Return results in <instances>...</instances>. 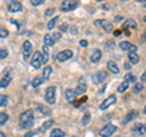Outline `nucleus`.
Wrapping results in <instances>:
<instances>
[{"mask_svg": "<svg viewBox=\"0 0 146 137\" xmlns=\"http://www.w3.org/2000/svg\"><path fill=\"white\" fill-rule=\"evenodd\" d=\"M116 130H117V127H116L115 125L107 124V125H105L101 130H100L99 135L101 136V137H110V136H112L113 134H115Z\"/></svg>", "mask_w": 146, "mask_h": 137, "instance_id": "1", "label": "nucleus"}, {"mask_svg": "<svg viewBox=\"0 0 146 137\" xmlns=\"http://www.w3.org/2000/svg\"><path fill=\"white\" fill-rule=\"evenodd\" d=\"M20 122L21 124H26V122H34V111L32 109H28L25 113L21 114L20 116Z\"/></svg>", "mask_w": 146, "mask_h": 137, "instance_id": "2", "label": "nucleus"}, {"mask_svg": "<svg viewBox=\"0 0 146 137\" xmlns=\"http://www.w3.org/2000/svg\"><path fill=\"white\" fill-rule=\"evenodd\" d=\"M55 98H56V88L50 86V87H48L46 91H45V99H46V102L49 104H54L55 100H56Z\"/></svg>", "mask_w": 146, "mask_h": 137, "instance_id": "3", "label": "nucleus"}, {"mask_svg": "<svg viewBox=\"0 0 146 137\" xmlns=\"http://www.w3.org/2000/svg\"><path fill=\"white\" fill-rule=\"evenodd\" d=\"M78 6V1H73V0H66V1H62L61 4V9L62 11L68 12V11H72Z\"/></svg>", "mask_w": 146, "mask_h": 137, "instance_id": "4", "label": "nucleus"}, {"mask_svg": "<svg viewBox=\"0 0 146 137\" xmlns=\"http://www.w3.org/2000/svg\"><path fill=\"white\" fill-rule=\"evenodd\" d=\"M31 64H32V66H33L34 68H39L40 66H42V64H43V55L40 54V52H35L33 54Z\"/></svg>", "mask_w": 146, "mask_h": 137, "instance_id": "5", "label": "nucleus"}, {"mask_svg": "<svg viewBox=\"0 0 146 137\" xmlns=\"http://www.w3.org/2000/svg\"><path fill=\"white\" fill-rule=\"evenodd\" d=\"M116 100H117L116 95H115V94H111L110 97H107L101 104H100V109H101V110H105V109H107L108 107H111L112 104H115Z\"/></svg>", "mask_w": 146, "mask_h": 137, "instance_id": "6", "label": "nucleus"}, {"mask_svg": "<svg viewBox=\"0 0 146 137\" xmlns=\"http://www.w3.org/2000/svg\"><path fill=\"white\" fill-rule=\"evenodd\" d=\"M106 77H107L106 72L105 71H99V72H96V74L93 75V82L95 85H100V83H102V82L106 80Z\"/></svg>", "mask_w": 146, "mask_h": 137, "instance_id": "7", "label": "nucleus"}, {"mask_svg": "<svg viewBox=\"0 0 146 137\" xmlns=\"http://www.w3.org/2000/svg\"><path fill=\"white\" fill-rule=\"evenodd\" d=\"M72 55H73V52H72V50L66 49V50H63V52H60V53L57 54V60L61 61V62H63V61L68 60V59H71Z\"/></svg>", "mask_w": 146, "mask_h": 137, "instance_id": "8", "label": "nucleus"}, {"mask_svg": "<svg viewBox=\"0 0 146 137\" xmlns=\"http://www.w3.org/2000/svg\"><path fill=\"white\" fill-rule=\"evenodd\" d=\"M95 25L101 26L106 32H112V28H113L112 24L110 21H107V20H98L96 22H95Z\"/></svg>", "mask_w": 146, "mask_h": 137, "instance_id": "9", "label": "nucleus"}, {"mask_svg": "<svg viewBox=\"0 0 146 137\" xmlns=\"http://www.w3.org/2000/svg\"><path fill=\"white\" fill-rule=\"evenodd\" d=\"M119 48L122 50H125V52H129V53H136V47L129 42H122L119 44Z\"/></svg>", "mask_w": 146, "mask_h": 137, "instance_id": "10", "label": "nucleus"}, {"mask_svg": "<svg viewBox=\"0 0 146 137\" xmlns=\"http://www.w3.org/2000/svg\"><path fill=\"white\" fill-rule=\"evenodd\" d=\"M131 131H133V134L136 136H143L146 132V125L145 124H136Z\"/></svg>", "mask_w": 146, "mask_h": 137, "instance_id": "11", "label": "nucleus"}, {"mask_svg": "<svg viewBox=\"0 0 146 137\" xmlns=\"http://www.w3.org/2000/svg\"><path fill=\"white\" fill-rule=\"evenodd\" d=\"M84 79H80V82H79V85L77 86V88H76V91H74V93H76V95L77 94H84L85 92H86V89H88V86H86V83L83 81Z\"/></svg>", "mask_w": 146, "mask_h": 137, "instance_id": "12", "label": "nucleus"}, {"mask_svg": "<svg viewBox=\"0 0 146 137\" xmlns=\"http://www.w3.org/2000/svg\"><path fill=\"white\" fill-rule=\"evenodd\" d=\"M31 53H32V44H31L29 40H25V43H23V58L26 60L29 59Z\"/></svg>", "mask_w": 146, "mask_h": 137, "instance_id": "13", "label": "nucleus"}, {"mask_svg": "<svg viewBox=\"0 0 146 137\" xmlns=\"http://www.w3.org/2000/svg\"><path fill=\"white\" fill-rule=\"evenodd\" d=\"M9 11L10 12H20L22 10V5L20 1H11L9 4Z\"/></svg>", "mask_w": 146, "mask_h": 137, "instance_id": "14", "label": "nucleus"}, {"mask_svg": "<svg viewBox=\"0 0 146 137\" xmlns=\"http://www.w3.org/2000/svg\"><path fill=\"white\" fill-rule=\"evenodd\" d=\"M101 56H102L101 50H100V49H94L93 53H91V56H90V61L94 62V64H96V62H99L100 59H101Z\"/></svg>", "mask_w": 146, "mask_h": 137, "instance_id": "15", "label": "nucleus"}, {"mask_svg": "<svg viewBox=\"0 0 146 137\" xmlns=\"http://www.w3.org/2000/svg\"><path fill=\"white\" fill-rule=\"evenodd\" d=\"M65 97L66 99L68 100L70 103H73L76 100V93H74V91L71 89V88H68L65 91Z\"/></svg>", "mask_w": 146, "mask_h": 137, "instance_id": "16", "label": "nucleus"}, {"mask_svg": "<svg viewBox=\"0 0 146 137\" xmlns=\"http://www.w3.org/2000/svg\"><path fill=\"white\" fill-rule=\"evenodd\" d=\"M107 68L112 72V74H118V72H119V67H118L117 64L115 61H112V60H110L107 62Z\"/></svg>", "mask_w": 146, "mask_h": 137, "instance_id": "17", "label": "nucleus"}, {"mask_svg": "<svg viewBox=\"0 0 146 137\" xmlns=\"http://www.w3.org/2000/svg\"><path fill=\"white\" fill-rule=\"evenodd\" d=\"M123 28H130V30H136L138 28V25L134 20H128L123 24Z\"/></svg>", "mask_w": 146, "mask_h": 137, "instance_id": "18", "label": "nucleus"}, {"mask_svg": "<svg viewBox=\"0 0 146 137\" xmlns=\"http://www.w3.org/2000/svg\"><path fill=\"white\" fill-rule=\"evenodd\" d=\"M10 81H11V76L10 75H6L5 77H3V79L0 80V87L1 88L7 87L9 83H10Z\"/></svg>", "mask_w": 146, "mask_h": 137, "instance_id": "19", "label": "nucleus"}, {"mask_svg": "<svg viewBox=\"0 0 146 137\" xmlns=\"http://www.w3.org/2000/svg\"><path fill=\"white\" fill-rule=\"evenodd\" d=\"M128 59H129V61L131 62V64H138L139 62V55L136 53H129L128 54Z\"/></svg>", "mask_w": 146, "mask_h": 137, "instance_id": "20", "label": "nucleus"}, {"mask_svg": "<svg viewBox=\"0 0 146 137\" xmlns=\"http://www.w3.org/2000/svg\"><path fill=\"white\" fill-rule=\"evenodd\" d=\"M128 87H129V82H127V81H123L122 83L118 86V88H117V92L118 93H123V92H125V91L128 89Z\"/></svg>", "mask_w": 146, "mask_h": 137, "instance_id": "21", "label": "nucleus"}, {"mask_svg": "<svg viewBox=\"0 0 146 137\" xmlns=\"http://www.w3.org/2000/svg\"><path fill=\"white\" fill-rule=\"evenodd\" d=\"M54 39L50 34H45L44 36V45H46V47H51V45H54Z\"/></svg>", "mask_w": 146, "mask_h": 137, "instance_id": "22", "label": "nucleus"}, {"mask_svg": "<svg viewBox=\"0 0 146 137\" xmlns=\"http://www.w3.org/2000/svg\"><path fill=\"white\" fill-rule=\"evenodd\" d=\"M50 137H65V132L60 129H54L50 134Z\"/></svg>", "mask_w": 146, "mask_h": 137, "instance_id": "23", "label": "nucleus"}, {"mask_svg": "<svg viewBox=\"0 0 146 137\" xmlns=\"http://www.w3.org/2000/svg\"><path fill=\"white\" fill-rule=\"evenodd\" d=\"M51 72H52L51 66L44 67V70H43V80H48L49 77H50V75H51Z\"/></svg>", "mask_w": 146, "mask_h": 137, "instance_id": "24", "label": "nucleus"}, {"mask_svg": "<svg viewBox=\"0 0 146 137\" xmlns=\"http://www.w3.org/2000/svg\"><path fill=\"white\" fill-rule=\"evenodd\" d=\"M138 115V113H136L135 110H131V111H129L127 114V116H125V119H124V124H127V122H129L130 120H133V119Z\"/></svg>", "mask_w": 146, "mask_h": 137, "instance_id": "25", "label": "nucleus"}, {"mask_svg": "<svg viewBox=\"0 0 146 137\" xmlns=\"http://www.w3.org/2000/svg\"><path fill=\"white\" fill-rule=\"evenodd\" d=\"M9 103V98L5 94H0V107H6Z\"/></svg>", "mask_w": 146, "mask_h": 137, "instance_id": "26", "label": "nucleus"}, {"mask_svg": "<svg viewBox=\"0 0 146 137\" xmlns=\"http://www.w3.org/2000/svg\"><path fill=\"white\" fill-rule=\"evenodd\" d=\"M43 79L42 77H39V76H36V77H34L33 79V81H32V86H33V87H38L39 85H42L43 83Z\"/></svg>", "mask_w": 146, "mask_h": 137, "instance_id": "27", "label": "nucleus"}, {"mask_svg": "<svg viewBox=\"0 0 146 137\" xmlns=\"http://www.w3.org/2000/svg\"><path fill=\"white\" fill-rule=\"evenodd\" d=\"M43 50H44V55H43V62H48L49 61V47L44 45L43 47Z\"/></svg>", "mask_w": 146, "mask_h": 137, "instance_id": "28", "label": "nucleus"}, {"mask_svg": "<svg viewBox=\"0 0 146 137\" xmlns=\"http://www.w3.org/2000/svg\"><path fill=\"white\" fill-rule=\"evenodd\" d=\"M54 125V120H46V121H44V124L42 125V130L43 131H45V130H48V129H50Z\"/></svg>", "mask_w": 146, "mask_h": 137, "instance_id": "29", "label": "nucleus"}, {"mask_svg": "<svg viewBox=\"0 0 146 137\" xmlns=\"http://www.w3.org/2000/svg\"><path fill=\"white\" fill-rule=\"evenodd\" d=\"M143 89H144V86L141 85V82H140V83H135V85H134L133 92H134V93H140Z\"/></svg>", "mask_w": 146, "mask_h": 137, "instance_id": "30", "label": "nucleus"}, {"mask_svg": "<svg viewBox=\"0 0 146 137\" xmlns=\"http://www.w3.org/2000/svg\"><path fill=\"white\" fill-rule=\"evenodd\" d=\"M9 120V115L5 113H0V125H4Z\"/></svg>", "mask_w": 146, "mask_h": 137, "instance_id": "31", "label": "nucleus"}, {"mask_svg": "<svg viewBox=\"0 0 146 137\" xmlns=\"http://www.w3.org/2000/svg\"><path fill=\"white\" fill-rule=\"evenodd\" d=\"M58 20V16H55L52 20H50L49 21V24H48V28L49 30H52L54 27H55V25H56V21Z\"/></svg>", "mask_w": 146, "mask_h": 137, "instance_id": "32", "label": "nucleus"}, {"mask_svg": "<svg viewBox=\"0 0 146 137\" xmlns=\"http://www.w3.org/2000/svg\"><path fill=\"white\" fill-rule=\"evenodd\" d=\"M135 80H136V77L134 76V75H131V74H127L125 76H124V81H127V82H135Z\"/></svg>", "mask_w": 146, "mask_h": 137, "instance_id": "33", "label": "nucleus"}, {"mask_svg": "<svg viewBox=\"0 0 146 137\" xmlns=\"http://www.w3.org/2000/svg\"><path fill=\"white\" fill-rule=\"evenodd\" d=\"M90 122V114L89 113H86L85 115L83 116V120H82V124L83 125H88Z\"/></svg>", "mask_w": 146, "mask_h": 137, "instance_id": "34", "label": "nucleus"}, {"mask_svg": "<svg viewBox=\"0 0 146 137\" xmlns=\"http://www.w3.org/2000/svg\"><path fill=\"white\" fill-rule=\"evenodd\" d=\"M9 55V52L6 49H0V59H5Z\"/></svg>", "mask_w": 146, "mask_h": 137, "instance_id": "35", "label": "nucleus"}, {"mask_svg": "<svg viewBox=\"0 0 146 137\" xmlns=\"http://www.w3.org/2000/svg\"><path fill=\"white\" fill-rule=\"evenodd\" d=\"M9 36V32L4 28H0V38H6Z\"/></svg>", "mask_w": 146, "mask_h": 137, "instance_id": "36", "label": "nucleus"}, {"mask_svg": "<svg viewBox=\"0 0 146 137\" xmlns=\"http://www.w3.org/2000/svg\"><path fill=\"white\" fill-rule=\"evenodd\" d=\"M31 4L33 6H39V5H42V4H44V0H32Z\"/></svg>", "mask_w": 146, "mask_h": 137, "instance_id": "37", "label": "nucleus"}, {"mask_svg": "<svg viewBox=\"0 0 146 137\" xmlns=\"http://www.w3.org/2000/svg\"><path fill=\"white\" fill-rule=\"evenodd\" d=\"M54 12H55V9L49 7L48 10L45 11V16H51V15H54Z\"/></svg>", "mask_w": 146, "mask_h": 137, "instance_id": "38", "label": "nucleus"}, {"mask_svg": "<svg viewBox=\"0 0 146 137\" xmlns=\"http://www.w3.org/2000/svg\"><path fill=\"white\" fill-rule=\"evenodd\" d=\"M51 37H52L54 42H55V40H57V39L61 38V33H60V32H56V33H54V36H51Z\"/></svg>", "mask_w": 146, "mask_h": 137, "instance_id": "39", "label": "nucleus"}, {"mask_svg": "<svg viewBox=\"0 0 146 137\" xmlns=\"http://www.w3.org/2000/svg\"><path fill=\"white\" fill-rule=\"evenodd\" d=\"M67 28H68V26H67L66 24H62V25L60 26V31H62V32H66Z\"/></svg>", "mask_w": 146, "mask_h": 137, "instance_id": "40", "label": "nucleus"}, {"mask_svg": "<svg viewBox=\"0 0 146 137\" xmlns=\"http://www.w3.org/2000/svg\"><path fill=\"white\" fill-rule=\"evenodd\" d=\"M79 44L82 45V47H88V42H86L85 39H83V40H80L79 42Z\"/></svg>", "mask_w": 146, "mask_h": 137, "instance_id": "41", "label": "nucleus"}, {"mask_svg": "<svg viewBox=\"0 0 146 137\" xmlns=\"http://www.w3.org/2000/svg\"><path fill=\"white\" fill-rule=\"evenodd\" d=\"M49 108H40V111L44 113V114H50V110H48Z\"/></svg>", "mask_w": 146, "mask_h": 137, "instance_id": "42", "label": "nucleus"}, {"mask_svg": "<svg viewBox=\"0 0 146 137\" xmlns=\"http://www.w3.org/2000/svg\"><path fill=\"white\" fill-rule=\"evenodd\" d=\"M35 134H38V131H34V132H28V134L26 135V137H31V136H34Z\"/></svg>", "mask_w": 146, "mask_h": 137, "instance_id": "43", "label": "nucleus"}, {"mask_svg": "<svg viewBox=\"0 0 146 137\" xmlns=\"http://www.w3.org/2000/svg\"><path fill=\"white\" fill-rule=\"evenodd\" d=\"M141 82H146V71L141 75Z\"/></svg>", "mask_w": 146, "mask_h": 137, "instance_id": "44", "label": "nucleus"}, {"mask_svg": "<svg viewBox=\"0 0 146 137\" xmlns=\"http://www.w3.org/2000/svg\"><path fill=\"white\" fill-rule=\"evenodd\" d=\"M71 33L72 34H77V28H76V27H72V28H71Z\"/></svg>", "mask_w": 146, "mask_h": 137, "instance_id": "45", "label": "nucleus"}, {"mask_svg": "<svg viewBox=\"0 0 146 137\" xmlns=\"http://www.w3.org/2000/svg\"><path fill=\"white\" fill-rule=\"evenodd\" d=\"M141 40H143V42H146V31L144 32V34H143V37H141Z\"/></svg>", "mask_w": 146, "mask_h": 137, "instance_id": "46", "label": "nucleus"}, {"mask_svg": "<svg viewBox=\"0 0 146 137\" xmlns=\"http://www.w3.org/2000/svg\"><path fill=\"white\" fill-rule=\"evenodd\" d=\"M124 67L127 68V70H128V68H129L130 67V65H129V64H125V65H124Z\"/></svg>", "mask_w": 146, "mask_h": 137, "instance_id": "47", "label": "nucleus"}, {"mask_svg": "<svg viewBox=\"0 0 146 137\" xmlns=\"http://www.w3.org/2000/svg\"><path fill=\"white\" fill-rule=\"evenodd\" d=\"M0 137H6V136H5V135H4V134H3V132H0Z\"/></svg>", "mask_w": 146, "mask_h": 137, "instance_id": "48", "label": "nucleus"}, {"mask_svg": "<svg viewBox=\"0 0 146 137\" xmlns=\"http://www.w3.org/2000/svg\"><path fill=\"white\" fill-rule=\"evenodd\" d=\"M144 114H146V105H145V108H144Z\"/></svg>", "mask_w": 146, "mask_h": 137, "instance_id": "49", "label": "nucleus"}, {"mask_svg": "<svg viewBox=\"0 0 146 137\" xmlns=\"http://www.w3.org/2000/svg\"><path fill=\"white\" fill-rule=\"evenodd\" d=\"M144 21H145V22H146V16H145V17H144Z\"/></svg>", "mask_w": 146, "mask_h": 137, "instance_id": "50", "label": "nucleus"}, {"mask_svg": "<svg viewBox=\"0 0 146 137\" xmlns=\"http://www.w3.org/2000/svg\"><path fill=\"white\" fill-rule=\"evenodd\" d=\"M145 9H146V3H145Z\"/></svg>", "mask_w": 146, "mask_h": 137, "instance_id": "51", "label": "nucleus"}]
</instances>
